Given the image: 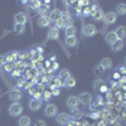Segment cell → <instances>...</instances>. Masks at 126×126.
Masks as SVG:
<instances>
[{
	"mask_svg": "<svg viewBox=\"0 0 126 126\" xmlns=\"http://www.w3.org/2000/svg\"><path fill=\"white\" fill-rule=\"evenodd\" d=\"M8 112H9L10 116H13V117H19L20 115L23 113V106H22V105H20L19 102H13V103L9 106Z\"/></svg>",
	"mask_w": 126,
	"mask_h": 126,
	"instance_id": "6da1fadb",
	"label": "cell"
},
{
	"mask_svg": "<svg viewBox=\"0 0 126 126\" xmlns=\"http://www.w3.org/2000/svg\"><path fill=\"white\" fill-rule=\"evenodd\" d=\"M58 113V107L53 103H48L44 109V115L48 117H56Z\"/></svg>",
	"mask_w": 126,
	"mask_h": 126,
	"instance_id": "7a4b0ae2",
	"label": "cell"
},
{
	"mask_svg": "<svg viewBox=\"0 0 126 126\" xmlns=\"http://www.w3.org/2000/svg\"><path fill=\"white\" fill-rule=\"evenodd\" d=\"M9 98L12 100L13 102H19L20 100L23 98V93L19 88H14L9 92Z\"/></svg>",
	"mask_w": 126,
	"mask_h": 126,
	"instance_id": "3957f363",
	"label": "cell"
},
{
	"mask_svg": "<svg viewBox=\"0 0 126 126\" xmlns=\"http://www.w3.org/2000/svg\"><path fill=\"white\" fill-rule=\"evenodd\" d=\"M56 120H57V124H59V125H67L71 121V117H69L68 113L62 112V113H57Z\"/></svg>",
	"mask_w": 126,
	"mask_h": 126,
	"instance_id": "277c9868",
	"label": "cell"
},
{
	"mask_svg": "<svg viewBox=\"0 0 126 126\" xmlns=\"http://www.w3.org/2000/svg\"><path fill=\"white\" fill-rule=\"evenodd\" d=\"M96 33H97V29H96V27H94L93 24H88V25H86L85 28H83V35L87 37V38L93 37Z\"/></svg>",
	"mask_w": 126,
	"mask_h": 126,
	"instance_id": "5b68a950",
	"label": "cell"
},
{
	"mask_svg": "<svg viewBox=\"0 0 126 126\" xmlns=\"http://www.w3.org/2000/svg\"><path fill=\"white\" fill-rule=\"evenodd\" d=\"M103 22L106 23L107 25H111V24H113V23H116V20H117V14L116 13H113V12H110V13H107L106 15L103 16Z\"/></svg>",
	"mask_w": 126,
	"mask_h": 126,
	"instance_id": "8992f818",
	"label": "cell"
},
{
	"mask_svg": "<svg viewBox=\"0 0 126 126\" xmlns=\"http://www.w3.org/2000/svg\"><path fill=\"white\" fill-rule=\"evenodd\" d=\"M78 100L83 105H91V102H92V94L87 93V92H83V93H81L78 96Z\"/></svg>",
	"mask_w": 126,
	"mask_h": 126,
	"instance_id": "52a82bcc",
	"label": "cell"
},
{
	"mask_svg": "<svg viewBox=\"0 0 126 126\" xmlns=\"http://www.w3.org/2000/svg\"><path fill=\"white\" fill-rule=\"evenodd\" d=\"M79 103H81V102H79L78 97H76V96H69L68 100H67V105H68V107H69L71 110H73V109H78Z\"/></svg>",
	"mask_w": 126,
	"mask_h": 126,
	"instance_id": "ba28073f",
	"label": "cell"
},
{
	"mask_svg": "<svg viewBox=\"0 0 126 126\" xmlns=\"http://www.w3.org/2000/svg\"><path fill=\"white\" fill-rule=\"evenodd\" d=\"M29 109L32 111H39L42 107V100H37V98H32L29 101Z\"/></svg>",
	"mask_w": 126,
	"mask_h": 126,
	"instance_id": "9c48e42d",
	"label": "cell"
},
{
	"mask_svg": "<svg viewBox=\"0 0 126 126\" xmlns=\"http://www.w3.org/2000/svg\"><path fill=\"white\" fill-rule=\"evenodd\" d=\"M93 88L96 91H101V92L107 91V87H106V85H105V82L102 79H96L93 82Z\"/></svg>",
	"mask_w": 126,
	"mask_h": 126,
	"instance_id": "30bf717a",
	"label": "cell"
},
{
	"mask_svg": "<svg viewBox=\"0 0 126 126\" xmlns=\"http://www.w3.org/2000/svg\"><path fill=\"white\" fill-rule=\"evenodd\" d=\"M111 49H112V52H121L122 49H124V40H121V39H117L115 43H112L111 44Z\"/></svg>",
	"mask_w": 126,
	"mask_h": 126,
	"instance_id": "8fae6325",
	"label": "cell"
},
{
	"mask_svg": "<svg viewBox=\"0 0 126 126\" xmlns=\"http://www.w3.org/2000/svg\"><path fill=\"white\" fill-rule=\"evenodd\" d=\"M100 64L105 68V71H107V69H111L113 67V63H112V59L111 58H102L101 62H100Z\"/></svg>",
	"mask_w": 126,
	"mask_h": 126,
	"instance_id": "7c38bea8",
	"label": "cell"
},
{
	"mask_svg": "<svg viewBox=\"0 0 126 126\" xmlns=\"http://www.w3.org/2000/svg\"><path fill=\"white\" fill-rule=\"evenodd\" d=\"M48 18L50 19V22H56V20H58V19L62 18V12H61L59 9H53L50 12V14H49Z\"/></svg>",
	"mask_w": 126,
	"mask_h": 126,
	"instance_id": "4fadbf2b",
	"label": "cell"
},
{
	"mask_svg": "<svg viewBox=\"0 0 126 126\" xmlns=\"http://www.w3.org/2000/svg\"><path fill=\"white\" fill-rule=\"evenodd\" d=\"M64 43H66V46H67L68 48H73V47H76V46H77L78 39L76 38V35H75V37H66Z\"/></svg>",
	"mask_w": 126,
	"mask_h": 126,
	"instance_id": "5bb4252c",
	"label": "cell"
},
{
	"mask_svg": "<svg viewBox=\"0 0 126 126\" xmlns=\"http://www.w3.org/2000/svg\"><path fill=\"white\" fill-rule=\"evenodd\" d=\"M59 38V30L53 27V28H50L49 32H48V39H52V40H57Z\"/></svg>",
	"mask_w": 126,
	"mask_h": 126,
	"instance_id": "9a60e30c",
	"label": "cell"
},
{
	"mask_svg": "<svg viewBox=\"0 0 126 126\" xmlns=\"http://www.w3.org/2000/svg\"><path fill=\"white\" fill-rule=\"evenodd\" d=\"M18 124L19 126H32V119L29 116H19V120H18Z\"/></svg>",
	"mask_w": 126,
	"mask_h": 126,
	"instance_id": "2e32d148",
	"label": "cell"
},
{
	"mask_svg": "<svg viewBox=\"0 0 126 126\" xmlns=\"http://www.w3.org/2000/svg\"><path fill=\"white\" fill-rule=\"evenodd\" d=\"M38 25H39L40 28L49 27V25H50V19H49L47 15H44V16H40V18L38 19Z\"/></svg>",
	"mask_w": 126,
	"mask_h": 126,
	"instance_id": "e0dca14e",
	"label": "cell"
},
{
	"mask_svg": "<svg viewBox=\"0 0 126 126\" xmlns=\"http://www.w3.org/2000/svg\"><path fill=\"white\" fill-rule=\"evenodd\" d=\"M91 15H92V19L94 20V22H100V20H102L103 16H105L103 12H102V10H100V9H97V10H94V12H92Z\"/></svg>",
	"mask_w": 126,
	"mask_h": 126,
	"instance_id": "ac0fdd59",
	"label": "cell"
},
{
	"mask_svg": "<svg viewBox=\"0 0 126 126\" xmlns=\"http://www.w3.org/2000/svg\"><path fill=\"white\" fill-rule=\"evenodd\" d=\"M14 22L18 24H25L27 23V15L24 13H18L14 16Z\"/></svg>",
	"mask_w": 126,
	"mask_h": 126,
	"instance_id": "d6986e66",
	"label": "cell"
},
{
	"mask_svg": "<svg viewBox=\"0 0 126 126\" xmlns=\"http://www.w3.org/2000/svg\"><path fill=\"white\" fill-rule=\"evenodd\" d=\"M66 29V32H64V34H66V37H75L76 35V33H77V28L75 27V25H68V27H66L64 28Z\"/></svg>",
	"mask_w": 126,
	"mask_h": 126,
	"instance_id": "ffe728a7",
	"label": "cell"
},
{
	"mask_svg": "<svg viewBox=\"0 0 126 126\" xmlns=\"http://www.w3.org/2000/svg\"><path fill=\"white\" fill-rule=\"evenodd\" d=\"M116 40H117V35H116L115 32H109V33L106 34V43H109L110 46L112 43H115Z\"/></svg>",
	"mask_w": 126,
	"mask_h": 126,
	"instance_id": "44dd1931",
	"label": "cell"
},
{
	"mask_svg": "<svg viewBox=\"0 0 126 126\" xmlns=\"http://www.w3.org/2000/svg\"><path fill=\"white\" fill-rule=\"evenodd\" d=\"M113 32L116 33V35H117V39H121V40H124V38H125V35H126V28H125L124 25L119 27L116 30H113Z\"/></svg>",
	"mask_w": 126,
	"mask_h": 126,
	"instance_id": "7402d4cb",
	"label": "cell"
},
{
	"mask_svg": "<svg viewBox=\"0 0 126 126\" xmlns=\"http://www.w3.org/2000/svg\"><path fill=\"white\" fill-rule=\"evenodd\" d=\"M105 72H106V71H105V68L100 64V63L93 67V73H94V75H96L97 77H102V76L105 75Z\"/></svg>",
	"mask_w": 126,
	"mask_h": 126,
	"instance_id": "603a6c76",
	"label": "cell"
},
{
	"mask_svg": "<svg viewBox=\"0 0 126 126\" xmlns=\"http://www.w3.org/2000/svg\"><path fill=\"white\" fill-rule=\"evenodd\" d=\"M64 86L68 87V88L75 87V86H76V78H75V77H72V76H69V77L64 81Z\"/></svg>",
	"mask_w": 126,
	"mask_h": 126,
	"instance_id": "cb8c5ba5",
	"label": "cell"
},
{
	"mask_svg": "<svg viewBox=\"0 0 126 126\" xmlns=\"http://www.w3.org/2000/svg\"><path fill=\"white\" fill-rule=\"evenodd\" d=\"M6 56V59H8V62H15V59L19 57V52H16V50H13V52H10L9 54H5Z\"/></svg>",
	"mask_w": 126,
	"mask_h": 126,
	"instance_id": "d4e9b609",
	"label": "cell"
},
{
	"mask_svg": "<svg viewBox=\"0 0 126 126\" xmlns=\"http://www.w3.org/2000/svg\"><path fill=\"white\" fill-rule=\"evenodd\" d=\"M69 76H71V72H69V69H62V71H61V73L58 75V78H59V79H62L63 82H64V81H66Z\"/></svg>",
	"mask_w": 126,
	"mask_h": 126,
	"instance_id": "484cf974",
	"label": "cell"
},
{
	"mask_svg": "<svg viewBox=\"0 0 126 126\" xmlns=\"http://www.w3.org/2000/svg\"><path fill=\"white\" fill-rule=\"evenodd\" d=\"M25 30V24H14V32L16 34H23V32Z\"/></svg>",
	"mask_w": 126,
	"mask_h": 126,
	"instance_id": "4316f807",
	"label": "cell"
},
{
	"mask_svg": "<svg viewBox=\"0 0 126 126\" xmlns=\"http://www.w3.org/2000/svg\"><path fill=\"white\" fill-rule=\"evenodd\" d=\"M37 12H38V14H39L40 16H44V15L47 14V12H48V6H47V5H40V6L37 9Z\"/></svg>",
	"mask_w": 126,
	"mask_h": 126,
	"instance_id": "83f0119b",
	"label": "cell"
},
{
	"mask_svg": "<svg viewBox=\"0 0 126 126\" xmlns=\"http://www.w3.org/2000/svg\"><path fill=\"white\" fill-rule=\"evenodd\" d=\"M116 12H117V14H120V15H125L126 14V5L125 4H119L117 5V8H116Z\"/></svg>",
	"mask_w": 126,
	"mask_h": 126,
	"instance_id": "f1b7e54d",
	"label": "cell"
},
{
	"mask_svg": "<svg viewBox=\"0 0 126 126\" xmlns=\"http://www.w3.org/2000/svg\"><path fill=\"white\" fill-rule=\"evenodd\" d=\"M3 68H4V71L5 72H12L13 69H14V62H6L5 64L3 66Z\"/></svg>",
	"mask_w": 126,
	"mask_h": 126,
	"instance_id": "f546056e",
	"label": "cell"
},
{
	"mask_svg": "<svg viewBox=\"0 0 126 126\" xmlns=\"http://www.w3.org/2000/svg\"><path fill=\"white\" fill-rule=\"evenodd\" d=\"M81 115H82V112L78 109H73L72 110V116H69V117H72L73 120H76V119H79L81 117Z\"/></svg>",
	"mask_w": 126,
	"mask_h": 126,
	"instance_id": "4dcf8cb0",
	"label": "cell"
},
{
	"mask_svg": "<svg viewBox=\"0 0 126 126\" xmlns=\"http://www.w3.org/2000/svg\"><path fill=\"white\" fill-rule=\"evenodd\" d=\"M54 27L59 30V29H62V28H66V24H64V22H63V19L61 18V19L56 20V25H54Z\"/></svg>",
	"mask_w": 126,
	"mask_h": 126,
	"instance_id": "1f68e13d",
	"label": "cell"
},
{
	"mask_svg": "<svg viewBox=\"0 0 126 126\" xmlns=\"http://www.w3.org/2000/svg\"><path fill=\"white\" fill-rule=\"evenodd\" d=\"M30 8L32 9H38L42 4H40V0H30Z\"/></svg>",
	"mask_w": 126,
	"mask_h": 126,
	"instance_id": "d6a6232c",
	"label": "cell"
},
{
	"mask_svg": "<svg viewBox=\"0 0 126 126\" xmlns=\"http://www.w3.org/2000/svg\"><path fill=\"white\" fill-rule=\"evenodd\" d=\"M52 97V93L49 91H44L43 92V96H42V100H44V101H49Z\"/></svg>",
	"mask_w": 126,
	"mask_h": 126,
	"instance_id": "836d02e7",
	"label": "cell"
},
{
	"mask_svg": "<svg viewBox=\"0 0 126 126\" xmlns=\"http://www.w3.org/2000/svg\"><path fill=\"white\" fill-rule=\"evenodd\" d=\"M28 52L27 50H23V52H19V57L18 58H20V61H22V59H24V58H28Z\"/></svg>",
	"mask_w": 126,
	"mask_h": 126,
	"instance_id": "e575fe53",
	"label": "cell"
},
{
	"mask_svg": "<svg viewBox=\"0 0 126 126\" xmlns=\"http://www.w3.org/2000/svg\"><path fill=\"white\" fill-rule=\"evenodd\" d=\"M6 62H8V59H6V56H5V54L0 56V66H4Z\"/></svg>",
	"mask_w": 126,
	"mask_h": 126,
	"instance_id": "d590c367",
	"label": "cell"
},
{
	"mask_svg": "<svg viewBox=\"0 0 126 126\" xmlns=\"http://www.w3.org/2000/svg\"><path fill=\"white\" fill-rule=\"evenodd\" d=\"M33 126H47V124H46L43 120H37V121L33 124Z\"/></svg>",
	"mask_w": 126,
	"mask_h": 126,
	"instance_id": "8d00e7d4",
	"label": "cell"
},
{
	"mask_svg": "<svg viewBox=\"0 0 126 126\" xmlns=\"http://www.w3.org/2000/svg\"><path fill=\"white\" fill-rule=\"evenodd\" d=\"M42 96H43L42 92H34L33 93V98H37V100H42Z\"/></svg>",
	"mask_w": 126,
	"mask_h": 126,
	"instance_id": "74e56055",
	"label": "cell"
},
{
	"mask_svg": "<svg viewBox=\"0 0 126 126\" xmlns=\"http://www.w3.org/2000/svg\"><path fill=\"white\" fill-rule=\"evenodd\" d=\"M50 93H52V96H59L61 91H59V88H53V91H52Z\"/></svg>",
	"mask_w": 126,
	"mask_h": 126,
	"instance_id": "f35d334b",
	"label": "cell"
},
{
	"mask_svg": "<svg viewBox=\"0 0 126 126\" xmlns=\"http://www.w3.org/2000/svg\"><path fill=\"white\" fill-rule=\"evenodd\" d=\"M10 75H12V77H13V78H15V77H18V76H19V71L14 68L12 72H10Z\"/></svg>",
	"mask_w": 126,
	"mask_h": 126,
	"instance_id": "ab89813d",
	"label": "cell"
},
{
	"mask_svg": "<svg viewBox=\"0 0 126 126\" xmlns=\"http://www.w3.org/2000/svg\"><path fill=\"white\" fill-rule=\"evenodd\" d=\"M119 71H120V73H121V75H122V76L125 75V72H126V69H125V67H124V66H121V67H119Z\"/></svg>",
	"mask_w": 126,
	"mask_h": 126,
	"instance_id": "60d3db41",
	"label": "cell"
},
{
	"mask_svg": "<svg viewBox=\"0 0 126 126\" xmlns=\"http://www.w3.org/2000/svg\"><path fill=\"white\" fill-rule=\"evenodd\" d=\"M57 68H58V63L53 62V63H52V66H50V69H57Z\"/></svg>",
	"mask_w": 126,
	"mask_h": 126,
	"instance_id": "b9f144b4",
	"label": "cell"
},
{
	"mask_svg": "<svg viewBox=\"0 0 126 126\" xmlns=\"http://www.w3.org/2000/svg\"><path fill=\"white\" fill-rule=\"evenodd\" d=\"M23 83H24V81H19L16 86H18V87H22V86H24V85H23Z\"/></svg>",
	"mask_w": 126,
	"mask_h": 126,
	"instance_id": "7bdbcfd3",
	"label": "cell"
},
{
	"mask_svg": "<svg viewBox=\"0 0 126 126\" xmlns=\"http://www.w3.org/2000/svg\"><path fill=\"white\" fill-rule=\"evenodd\" d=\"M113 78H115V79H119V78H120V76L117 75V72H115V75H113Z\"/></svg>",
	"mask_w": 126,
	"mask_h": 126,
	"instance_id": "ee69618b",
	"label": "cell"
},
{
	"mask_svg": "<svg viewBox=\"0 0 126 126\" xmlns=\"http://www.w3.org/2000/svg\"><path fill=\"white\" fill-rule=\"evenodd\" d=\"M29 1H30V0H22V3L25 5V4H29Z\"/></svg>",
	"mask_w": 126,
	"mask_h": 126,
	"instance_id": "f6af8a7d",
	"label": "cell"
},
{
	"mask_svg": "<svg viewBox=\"0 0 126 126\" xmlns=\"http://www.w3.org/2000/svg\"><path fill=\"white\" fill-rule=\"evenodd\" d=\"M0 113H1V107H0Z\"/></svg>",
	"mask_w": 126,
	"mask_h": 126,
	"instance_id": "bcb514c9",
	"label": "cell"
},
{
	"mask_svg": "<svg viewBox=\"0 0 126 126\" xmlns=\"http://www.w3.org/2000/svg\"><path fill=\"white\" fill-rule=\"evenodd\" d=\"M0 94H1V90H0Z\"/></svg>",
	"mask_w": 126,
	"mask_h": 126,
	"instance_id": "7dc6e473",
	"label": "cell"
}]
</instances>
